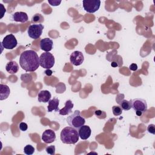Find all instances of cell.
Segmentation results:
<instances>
[{
	"label": "cell",
	"mask_w": 155,
	"mask_h": 155,
	"mask_svg": "<svg viewBox=\"0 0 155 155\" xmlns=\"http://www.w3.org/2000/svg\"><path fill=\"white\" fill-rule=\"evenodd\" d=\"M79 133L76 128L71 127L64 128L61 132V140L66 144H75L79 140Z\"/></svg>",
	"instance_id": "obj_2"
},
{
	"label": "cell",
	"mask_w": 155,
	"mask_h": 155,
	"mask_svg": "<svg viewBox=\"0 0 155 155\" xmlns=\"http://www.w3.org/2000/svg\"><path fill=\"white\" fill-rule=\"evenodd\" d=\"M31 21L34 24H41L44 21V18L40 13H36L32 16Z\"/></svg>",
	"instance_id": "obj_20"
},
{
	"label": "cell",
	"mask_w": 155,
	"mask_h": 155,
	"mask_svg": "<svg viewBox=\"0 0 155 155\" xmlns=\"http://www.w3.org/2000/svg\"><path fill=\"white\" fill-rule=\"evenodd\" d=\"M84 9L88 13H93L97 12L101 5L99 0H84L82 1Z\"/></svg>",
	"instance_id": "obj_6"
},
{
	"label": "cell",
	"mask_w": 155,
	"mask_h": 155,
	"mask_svg": "<svg viewBox=\"0 0 155 155\" xmlns=\"http://www.w3.org/2000/svg\"><path fill=\"white\" fill-rule=\"evenodd\" d=\"M78 133L81 139L87 140L91 136V130L89 126L84 125L78 128Z\"/></svg>",
	"instance_id": "obj_12"
},
{
	"label": "cell",
	"mask_w": 155,
	"mask_h": 155,
	"mask_svg": "<svg viewBox=\"0 0 155 155\" xmlns=\"http://www.w3.org/2000/svg\"><path fill=\"white\" fill-rule=\"evenodd\" d=\"M48 2L51 5V6H58L61 3V1H57V0H48Z\"/></svg>",
	"instance_id": "obj_26"
},
{
	"label": "cell",
	"mask_w": 155,
	"mask_h": 155,
	"mask_svg": "<svg viewBox=\"0 0 155 155\" xmlns=\"http://www.w3.org/2000/svg\"><path fill=\"white\" fill-rule=\"evenodd\" d=\"M19 129L22 131H25L28 128V125L25 122H21L19 124Z\"/></svg>",
	"instance_id": "obj_25"
},
{
	"label": "cell",
	"mask_w": 155,
	"mask_h": 155,
	"mask_svg": "<svg viewBox=\"0 0 155 155\" xmlns=\"http://www.w3.org/2000/svg\"><path fill=\"white\" fill-rule=\"evenodd\" d=\"M39 56L34 50H25L23 51L19 57V65L25 71H35L39 65Z\"/></svg>",
	"instance_id": "obj_1"
},
{
	"label": "cell",
	"mask_w": 155,
	"mask_h": 155,
	"mask_svg": "<svg viewBox=\"0 0 155 155\" xmlns=\"http://www.w3.org/2000/svg\"><path fill=\"white\" fill-rule=\"evenodd\" d=\"M147 131L149 133L155 134V125L154 124H150L147 127Z\"/></svg>",
	"instance_id": "obj_24"
},
{
	"label": "cell",
	"mask_w": 155,
	"mask_h": 155,
	"mask_svg": "<svg viewBox=\"0 0 155 155\" xmlns=\"http://www.w3.org/2000/svg\"><path fill=\"white\" fill-rule=\"evenodd\" d=\"M46 152L50 155H54L55 154V147L54 145L48 146L45 148Z\"/></svg>",
	"instance_id": "obj_23"
},
{
	"label": "cell",
	"mask_w": 155,
	"mask_h": 155,
	"mask_svg": "<svg viewBox=\"0 0 155 155\" xmlns=\"http://www.w3.org/2000/svg\"><path fill=\"white\" fill-rule=\"evenodd\" d=\"M132 108L134 111H139L142 113H145L147 111V104L145 100L140 98H136L132 100Z\"/></svg>",
	"instance_id": "obj_8"
},
{
	"label": "cell",
	"mask_w": 155,
	"mask_h": 155,
	"mask_svg": "<svg viewBox=\"0 0 155 155\" xmlns=\"http://www.w3.org/2000/svg\"><path fill=\"white\" fill-rule=\"evenodd\" d=\"M136 115H137V116H142V115L143 113H142L141 111H136Z\"/></svg>",
	"instance_id": "obj_31"
},
{
	"label": "cell",
	"mask_w": 155,
	"mask_h": 155,
	"mask_svg": "<svg viewBox=\"0 0 155 155\" xmlns=\"http://www.w3.org/2000/svg\"><path fill=\"white\" fill-rule=\"evenodd\" d=\"M10 93V90L8 85L5 84H0V100L6 99Z\"/></svg>",
	"instance_id": "obj_19"
},
{
	"label": "cell",
	"mask_w": 155,
	"mask_h": 155,
	"mask_svg": "<svg viewBox=\"0 0 155 155\" xmlns=\"http://www.w3.org/2000/svg\"><path fill=\"white\" fill-rule=\"evenodd\" d=\"M111 67H118V66H119V64H118L117 62H116V61H113V62H111Z\"/></svg>",
	"instance_id": "obj_30"
},
{
	"label": "cell",
	"mask_w": 155,
	"mask_h": 155,
	"mask_svg": "<svg viewBox=\"0 0 155 155\" xmlns=\"http://www.w3.org/2000/svg\"><path fill=\"white\" fill-rule=\"evenodd\" d=\"M44 27L41 24H34L30 25L28 28V35L30 38L37 39L41 36Z\"/></svg>",
	"instance_id": "obj_5"
},
{
	"label": "cell",
	"mask_w": 155,
	"mask_h": 155,
	"mask_svg": "<svg viewBox=\"0 0 155 155\" xmlns=\"http://www.w3.org/2000/svg\"><path fill=\"white\" fill-rule=\"evenodd\" d=\"M51 97L50 92L48 90H41L38 94V100L40 102H48Z\"/></svg>",
	"instance_id": "obj_15"
},
{
	"label": "cell",
	"mask_w": 155,
	"mask_h": 155,
	"mask_svg": "<svg viewBox=\"0 0 155 155\" xmlns=\"http://www.w3.org/2000/svg\"><path fill=\"white\" fill-rule=\"evenodd\" d=\"M39 65L44 68L50 69L54 64V57L50 52H44L41 54L39 58Z\"/></svg>",
	"instance_id": "obj_4"
},
{
	"label": "cell",
	"mask_w": 155,
	"mask_h": 155,
	"mask_svg": "<svg viewBox=\"0 0 155 155\" xmlns=\"http://www.w3.org/2000/svg\"><path fill=\"white\" fill-rule=\"evenodd\" d=\"M67 122L69 126L78 129L85 124V118L81 115L79 110H75L73 114L67 117Z\"/></svg>",
	"instance_id": "obj_3"
},
{
	"label": "cell",
	"mask_w": 155,
	"mask_h": 155,
	"mask_svg": "<svg viewBox=\"0 0 155 155\" xmlns=\"http://www.w3.org/2000/svg\"><path fill=\"white\" fill-rule=\"evenodd\" d=\"M129 68H130V70L136 71V70H137V64H131L130 65Z\"/></svg>",
	"instance_id": "obj_28"
},
{
	"label": "cell",
	"mask_w": 155,
	"mask_h": 155,
	"mask_svg": "<svg viewBox=\"0 0 155 155\" xmlns=\"http://www.w3.org/2000/svg\"><path fill=\"white\" fill-rule=\"evenodd\" d=\"M123 97H122V99H121L120 97V95L118 94L116 98V100L117 102L120 105V107L122 108V110L125 111H128L132 108V104H131L132 100L127 101V100L124 99Z\"/></svg>",
	"instance_id": "obj_14"
},
{
	"label": "cell",
	"mask_w": 155,
	"mask_h": 155,
	"mask_svg": "<svg viewBox=\"0 0 155 155\" xmlns=\"http://www.w3.org/2000/svg\"><path fill=\"white\" fill-rule=\"evenodd\" d=\"M44 73H45V74L47 76H51V74H52V73H53V71H52L50 69H47V70L44 71Z\"/></svg>",
	"instance_id": "obj_29"
},
{
	"label": "cell",
	"mask_w": 155,
	"mask_h": 155,
	"mask_svg": "<svg viewBox=\"0 0 155 155\" xmlns=\"http://www.w3.org/2000/svg\"><path fill=\"white\" fill-rule=\"evenodd\" d=\"M70 61L73 65L79 66L81 65L84 61V54L81 51H74L70 54Z\"/></svg>",
	"instance_id": "obj_9"
},
{
	"label": "cell",
	"mask_w": 155,
	"mask_h": 155,
	"mask_svg": "<svg viewBox=\"0 0 155 155\" xmlns=\"http://www.w3.org/2000/svg\"><path fill=\"white\" fill-rule=\"evenodd\" d=\"M12 19L16 22H26L28 20V15L26 13L23 12H17L12 15Z\"/></svg>",
	"instance_id": "obj_13"
},
{
	"label": "cell",
	"mask_w": 155,
	"mask_h": 155,
	"mask_svg": "<svg viewBox=\"0 0 155 155\" xmlns=\"http://www.w3.org/2000/svg\"><path fill=\"white\" fill-rule=\"evenodd\" d=\"M1 44L4 48L12 50L16 47L18 42L13 35L9 34L4 38Z\"/></svg>",
	"instance_id": "obj_7"
},
{
	"label": "cell",
	"mask_w": 155,
	"mask_h": 155,
	"mask_svg": "<svg viewBox=\"0 0 155 155\" xmlns=\"http://www.w3.org/2000/svg\"><path fill=\"white\" fill-rule=\"evenodd\" d=\"M59 100L57 97H53L52 99H50L48 101V105L47 106V111L48 112H52L53 111H59L60 109H59Z\"/></svg>",
	"instance_id": "obj_16"
},
{
	"label": "cell",
	"mask_w": 155,
	"mask_h": 155,
	"mask_svg": "<svg viewBox=\"0 0 155 155\" xmlns=\"http://www.w3.org/2000/svg\"><path fill=\"white\" fill-rule=\"evenodd\" d=\"M94 114L100 119V116H102V114H105V113L104 111H101V110H96L94 112Z\"/></svg>",
	"instance_id": "obj_27"
},
{
	"label": "cell",
	"mask_w": 155,
	"mask_h": 155,
	"mask_svg": "<svg viewBox=\"0 0 155 155\" xmlns=\"http://www.w3.org/2000/svg\"><path fill=\"white\" fill-rule=\"evenodd\" d=\"M74 104L70 100H67L65 102V106L64 108L62 109H60L59 111V113L61 115L65 116V115H68L70 113H71V110L73 108Z\"/></svg>",
	"instance_id": "obj_17"
},
{
	"label": "cell",
	"mask_w": 155,
	"mask_h": 155,
	"mask_svg": "<svg viewBox=\"0 0 155 155\" xmlns=\"http://www.w3.org/2000/svg\"><path fill=\"white\" fill-rule=\"evenodd\" d=\"M56 139V134L54 131L48 129L44 131L42 134V140L46 143L53 142Z\"/></svg>",
	"instance_id": "obj_10"
},
{
	"label": "cell",
	"mask_w": 155,
	"mask_h": 155,
	"mask_svg": "<svg viewBox=\"0 0 155 155\" xmlns=\"http://www.w3.org/2000/svg\"><path fill=\"white\" fill-rule=\"evenodd\" d=\"M122 109L120 106H116L114 105L112 107V111H113V113L114 116H120L122 113Z\"/></svg>",
	"instance_id": "obj_22"
},
{
	"label": "cell",
	"mask_w": 155,
	"mask_h": 155,
	"mask_svg": "<svg viewBox=\"0 0 155 155\" xmlns=\"http://www.w3.org/2000/svg\"><path fill=\"white\" fill-rule=\"evenodd\" d=\"M53 41L49 38L42 39L40 41V48L45 52H49L53 48Z\"/></svg>",
	"instance_id": "obj_11"
},
{
	"label": "cell",
	"mask_w": 155,
	"mask_h": 155,
	"mask_svg": "<svg viewBox=\"0 0 155 155\" xmlns=\"http://www.w3.org/2000/svg\"><path fill=\"white\" fill-rule=\"evenodd\" d=\"M5 70L8 73L13 74L18 71L19 65L15 61H10L6 64Z\"/></svg>",
	"instance_id": "obj_18"
},
{
	"label": "cell",
	"mask_w": 155,
	"mask_h": 155,
	"mask_svg": "<svg viewBox=\"0 0 155 155\" xmlns=\"http://www.w3.org/2000/svg\"><path fill=\"white\" fill-rule=\"evenodd\" d=\"M24 152L27 155H31L35 152V148L31 145H27L24 148Z\"/></svg>",
	"instance_id": "obj_21"
}]
</instances>
